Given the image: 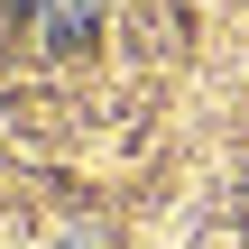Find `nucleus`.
Listing matches in <instances>:
<instances>
[{"label": "nucleus", "mask_w": 249, "mask_h": 249, "mask_svg": "<svg viewBox=\"0 0 249 249\" xmlns=\"http://www.w3.org/2000/svg\"><path fill=\"white\" fill-rule=\"evenodd\" d=\"M46 37H92V0H28Z\"/></svg>", "instance_id": "nucleus-1"}]
</instances>
